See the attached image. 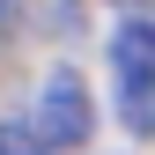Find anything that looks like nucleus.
<instances>
[{"mask_svg": "<svg viewBox=\"0 0 155 155\" xmlns=\"http://www.w3.org/2000/svg\"><path fill=\"white\" fill-rule=\"evenodd\" d=\"M111 81H118L126 133L155 140V22H148V15L118 22V37H111Z\"/></svg>", "mask_w": 155, "mask_h": 155, "instance_id": "f257e3e1", "label": "nucleus"}, {"mask_svg": "<svg viewBox=\"0 0 155 155\" xmlns=\"http://www.w3.org/2000/svg\"><path fill=\"white\" fill-rule=\"evenodd\" d=\"M37 133H45L52 148H81L89 140V126H96V104H89V81L74 67H52L45 74V89H37Z\"/></svg>", "mask_w": 155, "mask_h": 155, "instance_id": "f03ea898", "label": "nucleus"}, {"mask_svg": "<svg viewBox=\"0 0 155 155\" xmlns=\"http://www.w3.org/2000/svg\"><path fill=\"white\" fill-rule=\"evenodd\" d=\"M0 155H52V140L37 133V118H8L0 126Z\"/></svg>", "mask_w": 155, "mask_h": 155, "instance_id": "7ed1b4c3", "label": "nucleus"}]
</instances>
